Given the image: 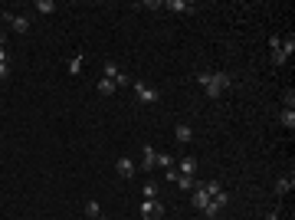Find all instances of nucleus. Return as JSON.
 Instances as JSON below:
<instances>
[{
	"label": "nucleus",
	"mask_w": 295,
	"mask_h": 220,
	"mask_svg": "<svg viewBox=\"0 0 295 220\" xmlns=\"http://www.w3.org/2000/svg\"><path fill=\"white\" fill-rule=\"evenodd\" d=\"M197 79H200L203 92H207L210 99H220V95L233 86V76L223 72V69H200V72H197Z\"/></svg>",
	"instance_id": "1"
},
{
	"label": "nucleus",
	"mask_w": 295,
	"mask_h": 220,
	"mask_svg": "<svg viewBox=\"0 0 295 220\" xmlns=\"http://www.w3.org/2000/svg\"><path fill=\"white\" fill-rule=\"evenodd\" d=\"M203 188H207V207H203V214H207V217H216V214H223V207L230 204V194L223 191V184H216V181H207Z\"/></svg>",
	"instance_id": "2"
},
{
	"label": "nucleus",
	"mask_w": 295,
	"mask_h": 220,
	"mask_svg": "<svg viewBox=\"0 0 295 220\" xmlns=\"http://www.w3.org/2000/svg\"><path fill=\"white\" fill-rule=\"evenodd\" d=\"M269 50H272V63L285 66L295 53V36H269Z\"/></svg>",
	"instance_id": "3"
},
{
	"label": "nucleus",
	"mask_w": 295,
	"mask_h": 220,
	"mask_svg": "<svg viewBox=\"0 0 295 220\" xmlns=\"http://www.w3.org/2000/svg\"><path fill=\"white\" fill-rule=\"evenodd\" d=\"M131 89H135V95H138V102H141V105H158L161 95H158V89H154V86H148V82L138 79V82H131Z\"/></svg>",
	"instance_id": "4"
},
{
	"label": "nucleus",
	"mask_w": 295,
	"mask_h": 220,
	"mask_svg": "<svg viewBox=\"0 0 295 220\" xmlns=\"http://www.w3.org/2000/svg\"><path fill=\"white\" fill-rule=\"evenodd\" d=\"M105 79H108V82H115V89H125V86H131V76L125 72L118 63H105Z\"/></svg>",
	"instance_id": "5"
},
{
	"label": "nucleus",
	"mask_w": 295,
	"mask_h": 220,
	"mask_svg": "<svg viewBox=\"0 0 295 220\" xmlns=\"http://www.w3.org/2000/svg\"><path fill=\"white\" fill-rule=\"evenodd\" d=\"M141 217H144V220L164 217V204H161L158 197H144V201H141Z\"/></svg>",
	"instance_id": "6"
},
{
	"label": "nucleus",
	"mask_w": 295,
	"mask_h": 220,
	"mask_svg": "<svg viewBox=\"0 0 295 220\" xmlns=\"http://www.w3.org/2000/svg\"><path fill=\"white\" fill-rule=\"evenodd\" d=\"M0 17L10 23V30H13V33H26V30H30V17H20V13H10V10H4Z\"/></svg>",
	"instance_id": "7"
},
{
	"label": "nucleus",
	"mask_w": 295,
	"mask_h": 220,
	"mask_svg": "<svg viewBox=\"0 0 295 220\" xmlns=\"http://www.w3.org/2000/svg\"><path fill=\"white\" fill-rule=\"evenodd\" d=\"M135 171H138V164L135 161H131V158H118V161H115V174L118 177H125V181H131V177H135Z\"/></svg>",
	"instance_id": "8"
},
{
	"label": "nucleus",
	"mask_w": 295,
	"mask_h": 220,
	"mask_svg": "<svg viewBox=\"0 0 295 220\" xmlns=\"http://www.w3.org/2000/svg\"><path fill=\"white\" fill-rule=\"evenodd\" d=\"M191 204H194V210L207 207V188H203V184H197V188L191 191Z\"/></svg>",
	"instance_id": "9"
},
{
	"label": "nucleus",
	"mask_w": 295,
	"mask_h": 220,
	"mask_svg": "<svg viewBox=\"0 0 295 220\" xmlns=\"http://www.w3.org/2000/svg\"><path fill=\"white\" fill-rule=\"evenodd\" d=\"M194 171H197V158L194 155H187V158H180V161H177V174L194 177Z\"/></svg>",
	"instance_id": "10"
},
{
	"label": "nucleus",
	"mask_w": 295,
	"mask_h": 220,
	"mask_svg": "<svg viewBox=\"0 0 295 220\" xmlns=\"http://www.w3.org/2000/svg\"><path fill=\"white\" fill-rule=\"evenodd\" d=\"M161 7H167V10H174V13H194L191 0H167V4H161Z\"/></svg>",
	"instance_id": "11"
},
{
	"label": "nucleus",
	"mask_w": 295,
	"mask_h": 220,
	"mask_svg": "<svg viewBox=\"0 0 295 220\" xmlns=\"http://www.w3.org/2000/svg\"><path fill=\"white\" fill-rule=\"evenodd\" d=\"M154 161H158V151H154L151 145H144L141 148V168L144 171H154Z\"/></svg>",
	"instance_id": "12"
},
{
	"label": "nucleus",
	"mask_w": 295,
	"mask_h": 220,
	"mask_svg": "<svg viewBox=\"0 0 295 220\" xmlns=\"http://www.w3.org/2000/svg\"><path fill=\"white\" fill-rule=\"evenodd\" d=\"M292 188H295V177H292V174H282V177L276 181V194H289Z\"/></svg>",
	"instance_id": "13"
},
{
	"label": "nucleus",
	"mask_w": 295,
	"mask_h": 220,
	"mask_svg": "<svg viewBox=\"0 0 295 220\" xmlns=\"http://www.w3.org/2000/svg\"><path fill=\"white\" fill-rule=\"evenodd\" d=\"M82 63H86V56H69V63H66V69H69V76H82Z\"/></svg>",
	"instance_id": "14"
},
{
	"label": "nucleus",
	"mask_w": 295,
	"mask_h": 220,
	"mask_svg": "<svg viewBox=\"0 0 295 220\" xmlns=\"http://www.w3.org/2000/svg\"><path fill=\"white\" fill-rule=\"evenodd\" d=\"M86 217H89V220H105L102 207H98V201H86Z\"/></svg>",
	"instance_id": "15"
},
{
	"label": "nucleus",
	"mask_w": 295,
	"mask_h": 220,
	"mask_svg": "<svg viewBox=\"0 0 295 220\" xmlns=\"http://www.w3.org/2000/svg\"><path fill=\"white\" fill-rule=\"evenodd\" d=\"M279 122H282V128H295V108H282V112H279Z\"/></svg>",
	"instance_id": "16"
},
{
	"label": "nucleus",
	"mask_w": 295,
	"mask_h": 220,
	"mask_svg": "<svg viewBox=\"0 0 295 220\" xmlns=\"http://www.w3.org/2000/svg\"><path fill=\"white\" fill-rule=\"evenodd\" d=\"M174 135H177V141H191L194 138V128L187 125V122H180V125L174 128Z\"/></svg>",
	"instance_id": "17"
},
{
	"label": "nucleus",
	"mask_w": 295,
	"mask_h": 220,
	"mask_svg": "<svg viewBox=\"0 0 295 220\" xmlns=\"http://www.w3.org/2000/svg\"><path fill=\"white\" fill-rule=\"evenodd\" d=\"M33 7H36V13H43V17H49V13H56V4H53V0H36Z\"/></svg>",
	"instance_id": "18"
},
{
	"label": "nucleus",
	"mask_w": 295,
	"mask_h": 220,
	"mask_svg": "<svg viewBox=\"0 0 295 220\" xmlns=\"http://www.w3.org/2000/svg\"><path fill=\"white\" fill-rule=\"evenodd\" d=\"M10 76V56H7V46L0 50V79H7Z\"/></svg>",
	"instance_id": "19"
},
{
	"label": "nucleus",
	"mask_w": 295,
	"mask_h": 220,
	"mask_svg": "<svg viewBox=\"0 0 295 220\" xmlns=\"http://www.w3.org/2000/svg\"><path fill=\"white\" fill-rule=\"evenodd\" d=\"M154 168H174V158L171 155H167V151H158V161H154Z\"/></svg>",
	"instance_id": "20"
},
{
	"label": "nucleus",
	"mask_w": 295,
	"mask_h": 220,
	"mask_svg": "<svg viewBox=\"0 0 295 220\" xmlns=\"http://www.w3.org/2000/svg\"><path fill=\"white\" fill-rule=\"evenodd\" d=\"M98 92H102V95H115L118 89H115V82H108V79L102 76V79H98Z\"/></svg>",
	"instance_id": "21"
},
{
	"label": "nucleus",
	"mask_w": 295,
	"mask_h": 220,
	"mask_svg": "<svg viewBox=\"0 0 295 220\" xmlns=\"http://www.w3.org/2000/svg\"><path fill=\"white\" fill-rule=\"evenodd\" d=\"M177 188H180V191H194L197 181H194V177H184V174H180V177H177Z\"/></svg>",
	"instance_id": "22"
},
{
	"label": "nucleus",
	"mask_w": 295,
	"mask_h": 220,
	"mask_svg": "<svg viewBox=\"0 0 295 220\" xmlns=\"http://www.w3.org/2000/svg\"><path fill=\"white\" fill-rule=\"evenodd\" d=\"M282 105H285V108L295 105V92H292V89H285V92H282Z\"/></svg>",
	"instance_id": "23"
},
{
	"label": "nucleus",
	"mask_w": 295,
	"mask_h": 220,
	"mask_svg": "<svg viewBox=\"0 0 295 220\" xmlns=\"http://www.w3.org/2000/svg\"><path fill=\"white\" fill-rule=\"evenodd\" d=\"M141 197H158V191H154V184H151V181H148L144 188H141Z\"/></svg>",
	"instance_id": "24"
},
{
	"label": "nucleus",
	"mask_w": 295,
	"mask_h": 220,
	"mask_svg": "<svg viewBox=\"0 0 295 220\" xmlns=\"http://www.w3.org/2000/svg\"><path fill=\"white\" fill-rule=\"evenodd\" d=\"M164 174H167V181H174V184H177V177H180V174H177V168H167Z\"/></svg>",
	"instance_id": "25"
},
{
	"label": "nucleus",
	"mask_w": 295,
	"mask_h": 220,
	"mask_svg": "<svg viewBox=\"0 0 295 220\" xmlns=\"http://www.w3.org/2000/svg\"><path fill=\"white\" fill-rule=\"evenodd\" d=\"M266 220H282V217H279V214H266Z\"/></svg>",
	"instance_id": "26"
}]
</instances>
